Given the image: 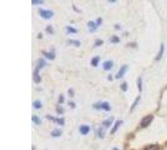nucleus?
<instances>
[{
    "label": "nucleus",
    "instance_id": "0eeeda50",
    "mask_svg": "<svg viewBox=\"0 0 167 150\" xmlns=\"http://www.w3.org/2000/svg\"><path fill=\"white\" fill-rule=\"evenodd\" d=\"M164 50H165V45L161 44V48H160V51H158V54L156 56V60H160L162 58V55H164Z\"/></svg>",
    "mask_w": 167,
    "mask_h": 150
},
{
    "label": "nucleus",
    "instance_id": "39448f33",
    "mask_svg": "<svg viewBox=\"0 0 167 150\" xmlns=\"http://www.w3.org/2000/svg\"><path fill=\"white\" fill-rule=\"evenodd\" d=\"M113 68V61H111V60H107V61L103 63V69L104 70H111Z\"/></svg>",
    "mask_w": 167,
    "mask_h": 150
},
{
    "label": "nucleus",
    "instance_id": "6e6552de",
    "mask_svg": "<svg viewBox=\"0 0 167 150\" xmlns=\"http://www.w3.org/2000/svg\"><path fill=\"white\" fill-rule=\"evenodd\" d=\"M34 81L35 82H40V76H39V69L34 70Z\"/></svg>",
    "mask_w": 167,
    "mask_h": 150
},
{
    "label": "nucleus",
    "instance_id": "393cba45",
    "mask_svg": "<svg viewBox=\"0 0 167 150\" xmlns=\"http://www.w3.org/2000/svg\"><path fill=\"white\" fill-rule=\"evenodd\" d=\"M32 4L33 5H40V4H43L41 0H32Z\"/></svg>",
    "mask_w": 167,
    "mask_h": 150
},
{
    "label": "nucleus",
    "instance_id": "f704fd0d",
    "mask_svg": "<svg viewBox=\"0 0 167 150\" xmlns=\"http://www.w3.org/2000/svg\"><path fill=\"white\" fill-rule=\"evenodd\" d=\"M113 150H118V149H113Z\"/></svg>",
    "mask_w": 167,
    "mask_h": 150
},
{
    "label": "nucleus",
    "instance_id": "2eb2a0df",
    "mask_svg": "<svg viewBox=\"0 0 167 150\" xmlns=\"http://www.w3.org/2000/svg\"><path fill=\"white\" fill-rule=\"evenodd\" d=\"M43 54H44L45 56H47L48 59H50V60H53V59L55 58V56H54V54H53V52H47V51H43Z\"/></svg>",
    "mask_w": 167,
    "mask_h": 150
},
{
    "label": "nucleus",
    "instance_id": "c756f323",
    "mask_svg": "<svg viewBox=\"0 0 167 150\" xmlns=\"http://www.w3.org/2000/svg\"><path fill=\"white\" fill-rule=\"evenodd\" d=\"M58 101H59V104L64 103V96H63V95H59V97H58Z\"/></svg>",
    "mask_w": 167,
    "mask_h": 150
},
{
    "label": "nucleus",
    "instance_id": "a878e982",
    "mask_svg": "<svg viewBox=\"0 0 167 150\" xmlns=\"http://www.w3.org/2000/svg\"><path fill=\"white\" fill-rule=\"evenodd\" d=\"M101 45H103V41H102V40H96L94 46H101Z\"/></svg>",
    "mask_w": 167,
    "mask_h": 150
},
{
    "label": "nucleus",
    "instance_id": "b1692460",
    "mask_svg": "<svg viewBox=\"0 0 167 150\" xmlns=\"http://www.w3.org/2000/svg\"><path fill=\"white\" fill-rule=\"evenodd\" d=\"M137 84H138V90H139V91H142V79L141 78L137 79Z\"/></svg>",
    "mask_w": 167,
    "mask_h": 150
},
{
    "label": "nucleus",
    "instance_id": "72a5a7b5",
    "mask_svg": "<svg viewBox=\"0 0 167 150\" xmlns=\"http://www.w3.org/2000/svg\"><path fill=\"white\" fill-rule=\"evenodd\" d=\"M69 106H70L72 109H74V108H75V104L73 103V101H70V103H69Z\"/></svg>",
    "mask_w": 167,
    "mask_h": 150
},
{
    "label": "nucleus",
    "instance_id": "423d86ee",
    "mask_svg": "<svg viewBox=\"0 0 167 150\" xmlns=\"http://www.w3.org/2000/svg\"><path fill=\"white\" fill-rule=\"evenodd\" d=\"M112 121H113V119H112V118H109V119H107V120H104V121L102 123V126H103L104 129H106V127H109V126L112 125Z\"/></svg>",
    "mask_w": 167,
    "mask_h": 150
},
{
    "label": "nucleus",
    "instance_id": "dca6fc26",
    "mask_svg": "<svg viewBox=\"0 0 167 150\" xmlns=\"http://www.w3.org/2000/svg\"><path fill=\"white\" fill-rule=\"evenodd\" d=\"M139 100H141V96H138L137 99L135 100V103H133V105H132V108H131V111H133L135 109H136V106H137V105H138V101H139Z\"/></svg>",
    "mask_w": 167,
    "mask_h": 150
},
{
    "label": "nucleus",
    "instance_id": "7c9ffc66",
    "mask_svg": "<svg viewBox=\"0 0 167 150\" xmlns=\"http://www.w3.org/2000/svg\"><path fill=\"white\" fill-rule=\"evenodd\" d=\"M55 121L58 124H60V125H64V119H57Z\"/></svg>",
    "mask_w": 167,
    "mask_h": 150
},
{
    "label": "nucleus",
    "instance_id": "aec40b11",
    "mask_svg": "<svg viewBox=\"0 0 167 150\" xmlns=\"http://www.w3.org/2000/svg\"><path fill=\"white\" fill-rule=\"evenodd\" d=\"M66 30H67V33H73V34H75V33H77V29H74V28H70V26H67V28H66Z\"/></svg>",
    "mask_w": 167,
    "mask_h": 150
},
{
    "label": "nucleus",
    "instance_id": "f257e3e1",
    "mask_svg": "<svg viewBox=\"0 0 167 150\" xmlns=\"http://www.w3.org/2000/svg\"><path fill=\"white\" fill-rule=\"evenodd\" d=\"M152 120H153V115H152V114L146 115L145 118L141 120V127H147L151 123H152Z\"/></svg>",
    "mask_w": 167,
    "mask_h": 150
},
{
    "label": "nucleus",
    "instance_id": "f03ea898",
    "mask_svg": "<svg viewBox=\"0 0 167 150\" xmlns=\"http://www.w3.org/2000/svg\"><path fill=\"white\" fill-rule=\"evenodd\" d=\"M39 15H40L41 18H44V19H50V18H53L54 13H53L52 10H43V9H40L39 10Z\"/></svg>",
    "mask_w": 167,
    "mask_h": 150
},
{
    "label": "nucleus",
    "instance_id": "bb28decb",
    "mask_svg": "<svg viewBox=\"0 0 167 150\" xmlns=\"http://www.w3.org/2000/svg\"><path fill=\"white\" fill-rule=\"evenodd\" d=\"M57 112H58V114H63V112H64V109H63L62 106H58V108H57Z\"/></svg>",
    "mask_w": 167,
    "mask_h": 150
},
{
    "label": "nucleus",
    "instance_id": "cd10ccee",
    "mask_svg": "<svg viewBox=\"0 0 167 150\" xmlns=\"http://www.w3.org/2000/svg\"><path fill=\"white\" fill-rule=\"evenodd\" d=\"M119 41V39L117 36H113V38H111V43H118Z\"/></svg>",
    "mask_w": 167,
    "mask_h": 150
},
{
    "label": "nucleus",
    "instance_id": "9b49d317",
    "mask_svg": "<svg viewBox=\"0 0 167 150\" xmlns=\"http://www.w3.org/2000/svg\"><path fill=\"white\" fill-rule=\"evenodd\" d=\"M102 109L106 110V111H109L111 110V105H109L107 101H103V103H102Z\"/></svg>",
    "mask_w": 167,
    "mask_h": 150
},
{
    "label": "nucleus",
    "instance_id": "412c9836",
    "mask_svg": "<svg viewBox=\"0 0 167 150\" xmlns=\"http://www.w3.org/2000/svg\"><path fill=\"white\" fill-rule=\"evenodd\" d=\"M68 43L72 44V45H75V46H79V45H81V43H79L78 40H68Z\"/></svg>",
    "mask_w": 167,
    "mask_h": 150
},
{
    "label": "nucleus",
    "instance_id": "473e14b6",
    "mask_svg": "<svg viewBox=\"0 0 167 150\" xmlns=\"http://www.w3.org/2000/svg\"><path fill=\"white\" fill-rule=\"evenodd\" d=\"M68 93H69V95H70V96H74V91H73V89H69V90H68Z\"/></svg>",
    "mask_w": 167,
    "mask_h": 150
},
{
    "label": "nucleus",
    "instance_id": "7ed1b4c3",
    "mask_svg": "<svg viewBox=\"0 0 167 150\" xmlns=\"http://www.w3.org/2000/svg\"><path fill=\"white\" fill-rule=\"evenodd\" d=\"M127 69H128V66L127 65H122V68H121V69L118 70V73H117V75H116V78L117 79H121L124 75V73H126L127 71Z\"/></svg>",
    "mask_w": 167,
    "mask_h": 150
},
{
    "label": "nucleus",
    "instance_id": "c85d7f7f",
    "mask_svg": "<svg viewBox=\"0 0 167 150\" xmlns=\"http://www.w3.org/2000/svg\"><path fill=\"white\" fill-rule=\"evenodd\" d=\"M47 31H48L49 34H53V33H54V29H53L52 26H47Z\"/></svg>",
    "mask_w": 167,
    "mask_h": 150
},
{
    "label": "nucleus",
    "instance_id": "f8f14e48",
    "mask_svg": "<svg viewBox=\"0 0 167 150\" xmlns=\"http://www.w3.org/2000/svg\"><path fill=\"white\" fill-rule=\"evenodd\" d=\"M38 66H37V69H41V68H44L45 66V61H44V60L43 59H39V60H38Z\"/></svg>",
    "mask_w": 167,
    "mask_h": 150
},
{
    "label": "nucleus",
    "instance_id": "5701e85b",
    "mask_svg": "<svg viewBox=\"0 0 167 150\" xmlns=\"http://www.w3.org/2000/svg\"><path fill=\"white\" fill-rule=\"evenodd\" d=\"M127 85H128L127 82H122V84H121V89H122V91H127V89H128Z\"/></svg>",
    "mask_w": 167,
    "mask_h": 150
},
{
    "label": "nucleus",
    "instance_id": "9d476101",
    "mask_svg": "<svg viewBox=\"0 0 167 150\" xmlns=\"http://www.w3.org/2000/svg\"><path fill=\"white\" fill-rule=\"evenodd\" d=\"M97 28H98V26H97V24H96L94 21H89V22H88V29L90 30V31H94V30H96Z\"/></svg>",
    "mask_w": 167,
    "mask_h": 150
},
{
    "label": "nucleus",
    "instance_id": "a211bd4d",
    "mask_svg": "<svg viewBox=\"0 0 167 150\" xmlns=\"http://www.w3.org/2000/svg\"><path fill=\"white\" fill-rule=\"evenodd\" d=\"M98 61H99V56H96V58L92 59V65L93 66H97L98 65Z\"/></svg>",
    "mask_w": 167,
    "mask_h": 150
},
{
    "label": "nucleus",
    "instance_id": "20e7f679",
    "mask_svg": "<svg viewBox=\"0 0 167 150\" xmlns=\"http://www.w3.org/2000/svg\"><path fill=\"white\" fill-rule=\"evenodd\" d=\"M79 131H81L82 135H87L90 131V127H89V125H81V127H79Z\"/></svg>",
    "mask_w": 167,
    "mask_h": 150
},
{
    "label": "nucleus",
    "instance_id": "6ab92c4d",
    "mask_svg": "<svg viewBox=\"0 0 167 150\" xmlns=\"http://www.w3.org/2000/svg\"><path fill=\"white\" fill-rule=\"evenodd\" d=\"M32 120H33V121H34V123H35V124H37V125H40V119H39V118H38V116H37V115H33V118H32Z\"/></svg>",
    "mask_w": 167,
    "mask_h": 150
},
{
    "label": "nucleus",
    "instance_id": "1a4fd4ad",
    "mask_svg": "<svg viewBox=\"0 0 167 150\" xmlns=\"http://www.w3.org/2000/svg\"><path fill=\"white\" fill-rule=\"evenodd\" d=\"M121 124H122V120H117V121L115 123V126H113V129H112V131H111L112 134H115V133H116L117 129H118V127H119Z\"/></svg>",
    "mask_w": 167,
    "mask_h": 150
},
{
    "label": "nucleus",
    "instance_id": "4be33fe9",
    "mask_svg": "<svg viewBox=\"0 0 167 150\" xmlns=\"http://www.w3.org/2000/svg\"><path fill=\"white\" fill-rule=\"evenodd\" d=\"M104 127H102V129H99V130H98V136H99V138H104Z\"/></svg>",
    "mask_w": 167,
    "mask_h": 150
},
{
    "label": "nucleus",
    "instance_id": "f3484780",
    "mask_svg": "<svg viewBox=\"0 0 167 150\" xmlns=\"http://www.w3.org/2000/svg\"><path fill=\"white\" fill-rule=\"evenodd\" d=\"M145 150H158V145H148L145 148Z\"/></svg>",
    "mask_w": 167,
    "mask_h": 150
},
{
    "label": "nucleus",
    "instance_id": "4468645a",
    "mask_svg": "<svg viewBox=\"0 0 167 150\" xmlns=\"http://www.w3.org/2000/svg\"><path fill=\"white\" fill-rule=\"evenodd\" d=\"M33 105H34V108H35V109H41V106H43L40 100H35V101L33 103Z\"/></svg>",
    "mask_w": 167,
    "mask_h": 150
},
{
    "label": "nucleus",
    "instance_id": "2f4dec72",
    "mask_svg": "<svg viewBox=\"0 0 167 150\" xmlns=\"http://www.w3.org/2000/svg\"><path fill=\"white\" fill-rule=\"evenodd\" d=\"M102 21H103V20H102V19L99 18V19H97V21H96V24H97V26H99L101 24H102Z\"/></svg>",
    "mask_w": 167,
    "mask_h": 150
},
{
    "label": "nucleus",
    "instance_id": "ddd939ff",
    "mask_svg": "<svg viewBox=\"0 0 167 150\" xmlns=\"http://www.w3.org/2000/svg\"><path fill=\"white\" fill-rule=\"evenodd\" d=\"M60 135H62V131H60L59 129H55V130H53V131H52V136H54V138L60 136Z\"/></svg>",
    "mask_w": 167,
    "mask_h": 150
}]
</instances>
